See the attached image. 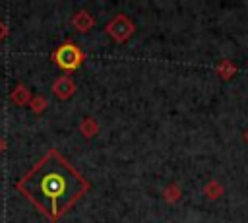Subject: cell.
Here are the masks:
<instances>
[{
  "instance_id": "cell-1",
  "label": "cell",
  "mask_w": 248,
  "mask_h": 223,
  "mask_svg": "<svg viewBox=\"0 0 248 223\" xmlns=\"http://www.w3.org/2000/svg\"><path fill=\"white\" fill-rule=\"evenodd\" d=\"M89 180L64 155L50 147L17 182L23 194L50 223H56L89 190Z\"/></svg>"
},
{
  "instance_id": "cell-2",
  "label": "cell",
  "mask_w": 248,
  "mask_h": 223,
  "mask_svg": "<svg viewBox=\"0 0 248 223\" xmlns=\"http://www.w3.org/2000/svg\"><path fill=\"white\" fill-rule=\"evenodd\" d=\"M83 60H85L83 50H81L78 45H74L72 41L62 43V45L52 52V62H54L58 68H62L64 72H74V70H78Z\"/></svg>"
},
{
  "instance_id": "cell-3",
  "label": "cell",
  "mask_w": 248,
  "mask_h": 223,
  "mask_svg": "<svg viewBox=\"0 0 248 223\" xmlns=\"http://www.w3.org/2000/svg\"><path fill=\"white\" fill-rule=\"evenodd\" d=\"M136 31V23L126 16V14H116L107 25L105 33L114 41V43H126Z\"/></svg>"
},
{
  "instance_id": "cell-4",
  "label": "cell",
  "mask_w": 248,
  "mask_h": 223,
  "mask_svg": "<svg viewBox=\"0 0 248 223\" xmlns=\"http://www.w3.org/2000/svg\"><path fill=\"white\" fill-rule=\"evenodd\" d=\"M50 89H52V93H54L56 99L68 101V99H72L74 93H76V83H74V80H72L70 74H64V76H60V78L54 80V83H52Z\"/></svg>"
},
{
  "instance_id": "cell-5",
  "label": "cell",
  "mask_w": 248,
  "mask_h": 223,
  "mask_svg": "<svg viewBox=\"0 0 248 223\" xmlns=\"http://www.w3.org/2000/svg\"><path fill=\"white\" fill-rule=\"evenodd\" d=\"M72 25L76 31L79 33H89L93 27H95V17L87 12V10H78L74 16H72Z\"/></svg>"
},
{
  "instance_id": "cell-6",
  "label": "cell",
  "mask_w": 248,
  "mask_h": 223,
  "mask_svg": "<svg viewBox=\"0 0 248 223\" xmlns=\"http://www.w3.org/2000/svg\"><path fill=\"white\" fill-rule=\"evenodd\" d=\"M78 130H79V134H81L83 138L91 140L93 136H97V134H99V122H97L93 116H83V118L79 120Z\"/></svg>"
},
{
  "instance_id": "cell-7",
  "label": "cell",
  "mask_w": 248,
  "mask_h": 223,
  "mask_svg": "<svg viewBox=\"0 0 248 223\" xmlns=\"http://www.w3.org/2000/svg\"><path fill=\"white\" fill-rule=\"evenodd\" d=\"M31 91L23 85V83H17L14 89H12V93H10V99H12V103H16V105H19V107H25V105H29V101H31Z\"/></svg>"
},
{
  "instance_id": "cell-8",
  "label": "cell",
  "mask_w": 248,
  "mask_h": 223,
  "mask_svg": "<svg viewBox=\"0 0 248 223\" xmlns=\"http://www.w3.org/2000/svg\"><path fill=\"white\" fill-rule=\"evenodd\" d=\"M180 196H182V192H180V186L178 184H169L165 190H163V198H165V202L167 204H176L178 200H180Z\"/></svg>"
},
{
  "instance_id": "cell-9",
  "label": "cell",
  "mask_w": 248,
  "mask_h": 223,
  "mask_svg": "<svg viewBox=\"0 0 248 223\" xmlns=\"http://www.w3.org/2000/svg\"><path fill=\"white\" fill-rule=\"evenodd\" d=\"M234 72H236V66H234L231 60H221V62L217 64V74H219L223 80H231V78L234 76Z\"/></svg>"
},
{
  "instance_id": "cell-10",
  "label": "cell",
  "mask_w": 248,
  "mask_h": 223,
  "mask_svg": "<svg viewBox=\"0 0 248 223\" xmlns=\"http://www.w3.org/2000/svg\"><path fill=\"white\" fill-rule=\"evenodd\" d=\"M27 107L31 109V112H35V114H41V112H43V111L48 107V99H46V97H43V95H33Z\"/></svg>"
},
{
  "instance_id": "cell-11",
  "label": "cell",
  "mask_w": 248,
  "mask_h": 223,
  "mask_svg": "<svg viewBox=\"0 0 248 223\" xmlns=\"http://www.w3.org/2000/svg\"><path fill=\"white\" fill-rule=\"evenodd\" d=\"M203 194H205L209 200H217V198L223 194V186H221L217 180H209V182L203 186Z\"/></svg>"
},
{
  "instance_id": "cell-12",
  "label": "cell",
  "mask_w": 248,
  "mask_h": 223,
  "mask_svg": "<svg viewBox=\"0 0 248 223\" xmlns=\"http://www.w3.org/2000/svg\"><path fill=\"white\" fill-rule=\"evenodd\" d=\"M6 37H8V25L0 19V41H4Z\"/></svg>"
},
{
  "instance_id": "cell-13",
  "label": "cell",
  "mask_w": 248,
  "mask_h": 223,
  "mask_svg": "<svg viewBox=\"0 0 248 223\" xmlns=\"http://www.w3.org/2000/svg\"><path fill=\"white\" fill-rule=\"evenodd\" d=\"M6 147H8V143H6V140H4L2 136H0V155H2L4 151H6Z\"/></svg>"
},
{
  "instance_id": "cell-14",
  "label": "cell",
  "mask_w": 248,
  "mask_h": 223,
  "mask_svg": "<svg viewBox=\"0 0 248 223\" xmlns=\"http://www.w3.org/2000/svg\"><path fill=\"white\" fill-rule=\"evenodd\" d=\"M244 138H246V142H248V132H246V134H244Z\"/></svg>"
}]
</instances>
